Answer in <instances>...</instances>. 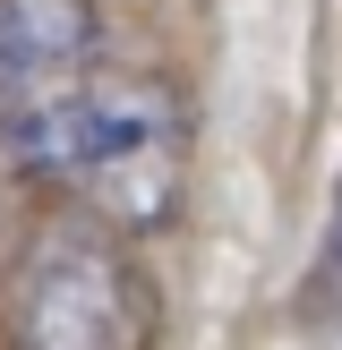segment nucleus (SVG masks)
Returning <instances> with one entry per match:
<instances>
[{"label":"nucleus","instance_id":"1","mask_svg":"<svg viewBox=\"0 0 342 350\" xmlns=\"http://www.w3.org/2000/svg\"><path fill=\"white\" fill-rule=\"evenodd\" d=\"M0 154L60 188L77 214L111 231H154L188 188V103L154 68L86 51L0 94Z\"/></svg>","mask_w":342,"mask_h":350},{"label":"nucleus","instance_id":"2","mask_svg":"<svg viewBox=\"0 0 342 350\" xmlns=\"http://www.w3.org/2000/svg\"><path fill=\"white\" fill-rule=\"evenodd\" d=\"M154 325V273L94 214L34 231L0 299V350H146Z\"/></svg>","mask_w":342,"mask_h":350},{"label":"nucleus","instance_id":"3","mask_svg":"<svg viewBox=\"0 0 342 350\" xmlns=\"http://www.w3.org/2000/svg\"><path fill=\"white\" fill-rule=\"evenodd\" d=\"M103 51L94 0H0V94Z\"/></svg>","mask_w":342,"mask_h":350}]
</instances>
